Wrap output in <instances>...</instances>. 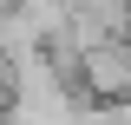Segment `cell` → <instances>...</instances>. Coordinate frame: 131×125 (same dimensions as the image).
Listing matches in <instances>:
<instances>
[{"label": "cell", "mask_w": 131, "mask_h": 125, "mask_svg": "<svg viewBox=\"0 0 131 125\" xmlns=\"http://www.w3.org/2000/svg\"><path fill=\"white\" fill-rule=\"evenodd\" d=\"M79 86L92 99L131 105V33H112V40H98V46L79 53Z\"/></svg>", "instance_id": "1"}]
</instances>
